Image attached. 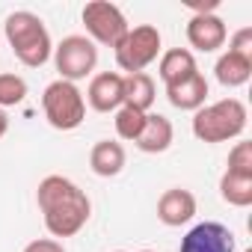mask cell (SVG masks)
Wrapping results in <instances>:
<instances>
[{"label":"cell","instance_id":"cell-1","mask_svg":"<svg viewBox=\"0 0 252 252\" xmlns=\"http://www.w3.org/2000/svg\"><path fill=\"white\" fill-rule=\"evenodd\" d=\"M36 202L51 237H74L92 217L89 196L65 175H48L39 181Z\"/></svg>","mask_w":252,"mask_h":252},{"label":"cell","instance_id":"cell-2","mask_svg":"<svg viewBox=\"0 0 252 252\" xmlns=\"http://www.w3.org/2000/svg\"><path fill=\"white\" fill-rule=\"evenodd\" d=\"M3 36H6L12 54L18 57V63H24L27 68H42L51 60V54H54L51 33H48L45 21L36 12L18 9V12L6 15Z\"/></svg>","mask_w":252,"mask_h":252},{"label":"cell","instance_id":"cell-3","mask_svg":"<svg viewBox=\"0 0 252 252\" xmlns=\"http://www.w3.org/2000/svg\"><path fill=\"white\" fill-rule=\"evenodd\" d=\"M246 104L240 98H222L193 113V137L199 143H228L246 131Z\"/></svg>","mask_w":252,"mask_h":252},{"label":"cell","instance_id":"cell-4","mask_svg":"<svg viewBox=\"0 0 252 252\" xmlns=\"http://www.w3.org/2000/svg\"><path fill=\"white\" fill-rule=\"evenodd\" d=\"M42 110H45L48 125L57 128V131H74L86 119L83 92L77 89V83H68V80H54V83L45 86Z\"/></svg>","mask_w":252,"mask_h":252},{"label":"cell","instance_id":"cell-5","mask_svg":"<svg viewBox=\"0 0 252 252\" xmlns=\"http://www.w3.org/2000/svg\"><path fill=\"white\" fill-rule=\"evenodd\" d=\"M160 30L155 24H140L125 33V39L113 48L116 51V65L128 74H137L143 68H149L158 57H160Z\"/></svg>","mask_w":252,"mask_h":252},{"label":"cell","instance_id":"cell-6","mask_svg":"<svg viewBox=\"0 0 252 252\" xmlns=\"http://www.w3.org/2000/svg\"><path fill=\"white\" fill-rule=\"evenodd\" d=\"M80 18L86 27V39L95 45H104V48H116L125 39V33L131 30L125 12L116 3H107V0H89Z\"/></svg>","mask_w":252,"mask_h":252},{"label":"cell","instance_id":"cell-7","mask_svg":"<svg viewBox=\"0 0 252 252\" xmlns=\"http://www.w3.org/2000/svg\"><path fill=\"white\" fill-rule=\"evenodd\" d=\"M54 65L60 71V80L77 83L89 77L98 65V45L89 42L86 36H65L54 48Z\"/></svg>","mask_w":252,"mask_h":252},{"label":"cell","instance_id":"cell-8","mask_svg":"<svg viewBox=\"0 0 252 252\" xmlns=\"http://www.w3.org/2000/svg\"><path fill=\"white\" fill-rule=\"evenodd\" d=\"M178 252H234V234L222 222H199L181 237Z\"/></svg>","mask_w":252,"mask_h":252},{"label":"cell","instance_id":"cell-9","mask_svg":"<svg viewBox=\"0 0 252 252\" xmlns=\"http://www.w3.org/2000/svg\"><path fill=\"white\" fill-rule=\"evenodd\" d=\"M228 39V30H225V21L220 15H193L187 21V42L190 48L202 51V54H214L225 45Z\"/></svg>","mask_w":252,"mask_h":252},{"label":"cell","instance_id":"cell-10","mask_svg":"<svg viewBox=\"0 0 252 252\" xmlns=\"http://www.w3.org/2000/svg\"><path fill=\"white\" fill-rule=\"evenodd\" d=\"M92 110L98 113H116L125 104V89H122V74L119 71H101L89 80L86 98Z\"/></svg>","mask_w":252,"mask_h":252},{"label":"cell","instance_id":"cell-11","mask_svg":"<svg viewBox=\"0 0 252 252\" xmlns=\"http://www.w3.org/2000/svg\"><path fill=\"white\" fill-rule=\"evenodd\" d=\"M196 217V196L184 187H169L163 190V196L158 199V220L169 228L187 225Z\"/></svg>","mask_w":252,"mask_h":252},{"label":"cell","instance_id":"cell-12","mask_svg":"<svg viewBox=\"0 0 252 252\" xmlns=\"http://www.w3.org/2000/svg\"><path fill=\"white\" fill-rule=\"evenodd\" d=\"M175 140V128L172 122L160 113H146V125H143V134L137 137V149L146 155H163Z\"/></svg>","mask_w":252,"mask_h":252},{"label":"cell","instance_id":"cell-13","mask_svg":"<svg viewBox=\"0 0 252 252\" xmlns=\"http://www.w3.org/2000/svg\"><path fill=\"white\" fill-rule=\"evenodd\" d=\"M125 163H128V155H125V146L116 140H98L89 152V169L98 178H116Z\"/></svg>","mask_w":252,"mask_h":252},{"label":"cell","instance_id":"cell-14","mask_svg":"<svg viewBox=\"0 0 252 252\" xmlns=\"http://www.w3.org/2000/svg\"><path fill=\"white\" fill-rule=\"evenodd\" d=\"M166 98H169V104H172L175 110H193V113H196V110L205 107V101H208V80H205V74L196 71L193 77L166 86Z\"/></svg>","mask_w":252,"mask_h":252},{"label":"cell","instance_id":"cell-15","mask_svg":"<svg viewBox=\"0 0 252 252\" xmlns=\"http://www.w3.org/2000/svg\"><path fill=\"white\" fill-rule=\"evenodd\" d=\"M196 71H199V65H196L193 51H187V48H169V51H163V54H160L158 74H160V80H163L166 86L181 83V80L193 77Z\"/></svg>","mask_w":252,"mask_h":252},{"label":"cell","instance_id":"cell-16","mask_svg":"<svg viewBox=\"0 0 252 252\" xmlns=\"http://www.w3.org/2000/svg\"><path fill=\"white\" fill-rule=\"evenodd\" d=\"M122 89H125V107H134L140 113H149L155 98H158V86H155V77L146 74V71H137V74H125L122 77Z\"/></svg>","mask_w":252,"mask_h":252},{"label":"cell","instance_id":"cell-17","mask_svg":"<svg viewBox=\"0 0 252 252\" xmlns=\"http://www.w3.org/2000/svg\"><path fill=\"white\" fill-rule=\"evenodd\" d=\"M214 74H217V80H220L225 89H237V86L249 83V77H252V60H246V57H237V54L225 51V54L217 60Z\"/></svg>","mask_w":252,"mask_h":252},{"label":"cell","instance_id":"cell-18","mask_svg":"<svg viewBox=\"0 0 252 252\" xmlns=\"http://www.w3.org/2000/svg\"><path fill=\"white\" fill-rule=\"evenodd\" d=\"M220 196H222V202H228L234 208H249L252 205V175L222 172V178H220Z\"/></svg>","mask_w":252,"mask_h":252},{"label":"cell","instance_id":"cell-19","mask_svg":"<svg viewBox=\"0 0 252 252\" xmlns=\"http://www.w3.org/2000/svg\"><path fill=\"white\" fill-rule=\"evenodd\" d=\"M113 125H116L119 140L137 143V137L143 134V125H146V113H140V110H134V107H125V104H122V107L116 110Z\"/></svg>","mask_w":252,"mask_h":252},{"label":"cell","instance_id":"cell-20","mask_svg":"<svg viewBox=\"0 0 252 252\" xmlns=\"http://www.w3.org/2000/svg\"><path fill=\"white\" fill-rule=\"evenodd\" d=\"M27 98V80L6 71V74H0V110H6V107H18L21 101Z\"/></svg>","mask_w":252,"mask_h":252},{"label":"cell","instance_id":"cell-21","mask_svg":"<svg viewBox=\"0 0 252 252\" xmlns=\"http://www.w3.org/2000/svg\"><path fill=\"white\" fill-rule=\"evenodd\" d=\"M225 172L252 175V143H246V140L234 143V149L228 152V163H225Z\"/></svg>","mask_w":252,"mask_h":252},{"label":"cell","instance_id":"cell-22","mask_svg":"<svg viewBox=\"0 0 252 252\" xmlns=\"http://www.w3.org/2000/svg\"><path fill=\"white\" fill-rule=\"evenodd\" d=\"M228 51H231V54H237V57L252 60V27H240V30L231 36Z\"/></svg>","mask_w":252,"mask_h":252},{"label":"cell","instance_id":"cell-23","mask_svg":"<svg viewBox=\"0 0 252 252\" xmlns=\"http://www.w3.org/2000/svg\"><path fill=\"white\" fill-rule=\"evenodd\" d=\"M24 252H65V246L54 237H39V240H30L24 246Z\"/></svg>","mask_w":252,"mask_h":252},{"label":"cell","instance_id":"cell-24","mask_svg":"<svg viewBox=\"0 0 252 252\" xmlns=\"http://www.w3.org/2000/svg\"><path fill=\"white\" fill-rule=\"evenodd\" d=\"M6 131H9V116H6V110H0V140L6 137Z\"/></svg>","mask_w":252,"mask_h":252},{"label":"cell","instance_id":"cell-25","mask_svg":"<svg viewBox=\"0 0 252 252\" xmlns=\"http://www.w3.org/2000/svg\"><path fill=\"white\" fill-rule=\"evenodd\" d=\"M116 252H125V249H116ZM143 252H152V249H143Z\"/></svg>","mask_w":252,"mask_h":252},{"label":"cell","instance_id":"cell-26","mask_svg":"<svg viewBox=\"0 0 252 252\" xmlns=\"http://www.w3.org/2000/svg\"><path fill=\"white\" fill-rule=\"evenodd\" d=\"M246 252H252V249H246Z\"/></svg>","mask_w":252,"mask_h":252}]
</instances>
